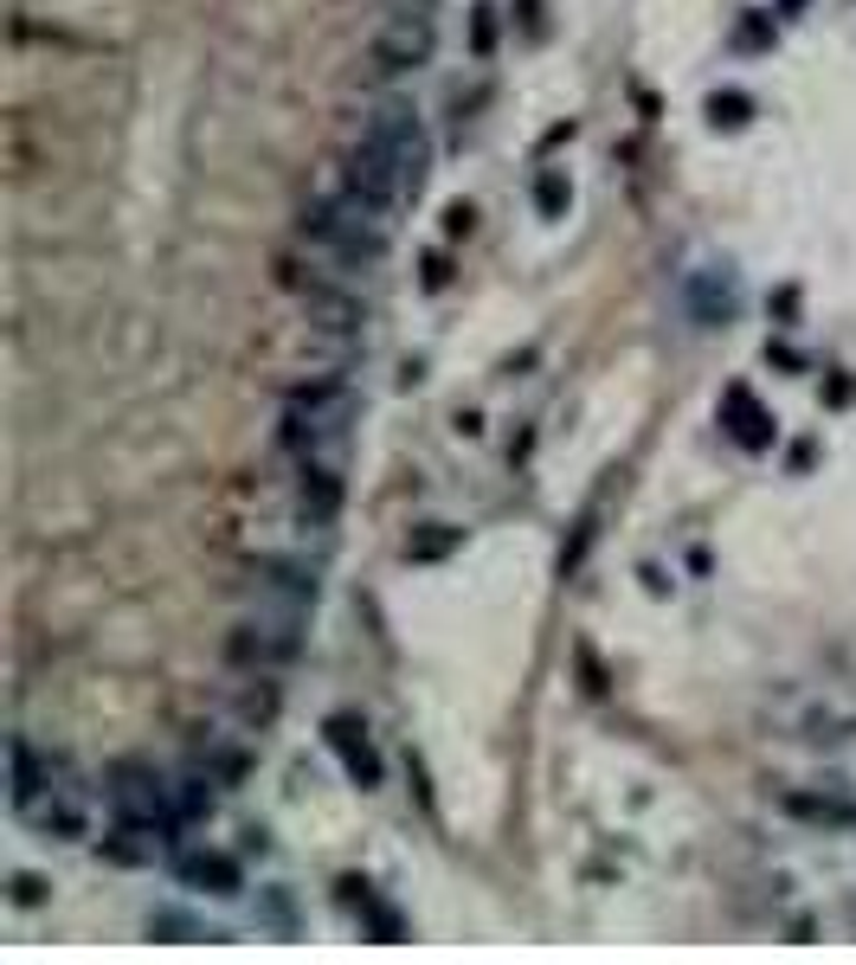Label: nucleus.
I'll return each mask as SVG.
<instances>
[{"label":"nucleus","instance_id":"f3484780","mask_svg":"<svg viewBox=\"0 0 856 965\" xmlns=\"http://www.w3.org/2000/svg\"><path fill=\"white\" fill-rule=\"evenodd\" d=\"M155 844H161V837H149L142 824H123V817H116V830L97 844V850L110 856L116 869H136V862H149V856H155Z\"/></svg>","mask_w":856,"mask_h":965},{"label":"nucleus","instance_id":"0eeeda50","mask_svg":"<svg viewBox=\"0 0 856 965\" xmlns=\"http://www.w3.org/2000/svg\"><path fill=\"white\" fill-rule=\"evenodd\" d=\"M341 502H348V482L329 457H303L297 464V516L303 528H336Z\"/></svg>","mask_w":856,"mask_h":965},{"label":"nucleus","instance_id":"f257e3e1","mask_svg":"<svg viewBox=\"0 0 856 965\" xmlns=\"http://www.w3.org/2000/svg\"><path fill=\"white\" fill-rule=\"evenodd\" d=\"M297 238L316 252V258L341 264V271H373V264L387 258V220L368 213L355 193H316V200H303L297 213Z\"/></svg>","mask_w":856,"mask_h":965},{"label":"nucleus","instance_id":"4468645a","mask_svg":"<svg viewBox=\"0 0 856 965\" xmlns=\"http://www.w3.org/2000/svg\"><path fill=\"white\" fill-rule=\"evenodd\" d=\"M39 830L52 837V844H84L91 837V812H84V798H77V785H52L45 798H39Z\"/></svg>","mask_w":856,"mask_h":965},{"label":"nucleus","instance_id":"cd10ccee","mask_svg":"<svg viewBox=\"0 0 856 965\" xmlns=\"http://www.w3.org/2000/svg\"><path fill=\"white\" fill-rule=\"evenodd\" d=\"M471 52L477 59L496 52V7H471Z\"/></svg>","mask_w":856,"mask_h":965},{"label":"nucleus","instance_id":"1a4fd4ad","mask_svg":"<svg viewBox=\"0 0 856 965\" xmlns=\"http://www.w3.org/2000/svg\"><path fill=\"white\" fill-rule=\"evenodd\" d=\"M780 812L792 824H812V830H856V798H844V792H805V785H792V792H780Z\"/></svg>","mask_w":856,"mask_h":965},{"label":"nucleus","instance_id":"2eb2a0df","mask_svg":"<svg viewBox=\"0 0 856 965\" xmlns=\"http://www.w3.org/2000/svg\"><path fill=\"white\" fill-rule=\"evenodd\" d=\"M284 400L303 412H316L323 425H336V432H348V418H355V393L341 386V380H297V386H284Z\"/></svg>","mask_w":856,"mask_h":965},{"label":"nucleus","instance_id":"9b49d317","mask_svg":"<svg viewBox=\"0 0 856 965\" xmlns=\"http://www.w3.org/2000/svg\"><path fill=\"white\" fill-rule=\"evenodd\" d=\"M683 303H689V316H696L702 329H721V322L735 316L741 290H735V277H728V271H689V284H683Z\"/></svg>","mask_w":856,"mask_h":965},{"label":"nucleus","instance_id":"4be33fe9","mask_svg":"<svg viewBox=\"0 0 856 965\" xmlns=\"http://www.w3.org/2000/svg\"><path fill=\"white\" fill-rule=\"evenodd\" d=\"M258 921L277 940H297V901H290V889H264L258 894Z\"/></svg>","mask_w":856,"mask_h":965},{"label":"nucleus","instance_id":"473e14b6","mask_svg":"<svg viewBox=\"0 0 856 965\" xmlns=\"http://www.w3.org/2000/svg\"><path fill=\"white\" fill-rule=\"evenodd\" d=\"M773 309H780V322H792V316H799V290H780V297H773Z\"/></svg>","mask_w":856,"mask_h":965},{"label":"nucleus","instance_id":"c756f323","mask_svg":"<svg viewBox=\"0 0 856 965\" xmlns=\"http://www.w3.org/2000/svg\"><path fill=\"white\" fill-rule=\"evenodd\" d=\"M419 271H425V290H451V258H445V252H425Z\"/></svg>","mask_w":856,"mask_h":965},{"label":"nucleus","instance_id":"aec40b11","mask_svg":"<svg viewBox=\"0 0 856 965\" xmlns=\"http://www.w3.org/2000/svg\"><path fill=\"white\" fill-rule=\"evenodd\" d=\"M175 812L187 817V824H200V817H213V773H187V780H175Z\"/></svg>","mask_w":856,"mask_h":965},{"label":"nucleus","instance_id":"b1692460","mask_svg":"<svg viewBox=\"0 0 856 965\" xmlns=\"http://www.w3.org/2000/svg\"><path fill=\"white\" fill-rule=\"evenodd\" d=\"M149 940H168V946L200 940V921H193V914H181V908H149Z\"/></svg>","mask_w":856,"mask_h":965},{"label":"nucleus","instance_id":"2f4dec72","mask_svg":"<svg viewBox=\"0 0 856 965\" xmlns=\"http://www.w3.org/2000/svg\"><path fill=\"white\" fill-rule=\"evenodd\" d=\"M580 669H586V689L599 696V689H605V676H599V664H593V650H586V644H580Z\"/></svg>","mask_w":856,"mask_h":965},{"label":"nucleus","instance_id":"dca6fc26","mask_svg":"<svg viewBox=\"0 0 856 965\" xmlns=\"http://www.w3.org/2000/svg\"><path fill=\"white\" fill-rule=\"evenodd\" d=\"M336 438H341L336 425H323L316 412H303V406H290V400H284V418H277V445L290 450L297 464H303V457H323V450L336 445Z\"/></svg>","mask_w":856,"mask_h":965},{"label":"nucleus","instance_id":"5701e85b","mask_svg":"<svg viewBox=\"0 0 856 965\" xmlns=\"http://www.w3.org/2000/svg\"><path fill=\"white\" fill-rule=\"evenodd\" d=\"M708 123H715V129H747V123H753V97H747V91H715V97H708Z\"/></svg>","mask_w":856,"mask_h":965},{"label":"nucleus","instance_id":"7c9ffc66","mask_svg":"<svg viewBox=\"0 0 856 965\" xmlns=\"http://www.w3.org/2000/svg\"><path fill=\"white\" fill-rule=\"evenodd\" d=\"M767 361L785 373H805V361H799V348H785V341H767Z\"/></svg>","mask_w":856,"mask_h":965},{"label":"nucleus","instance_id":"7ed1b4c3","mask_svg":"<svg viewBox=\"0 0 856 965\" xmlns=\"http://www.w3.org/2000/svg\"><path fill=\"white\" fill-rule=\"evenodd\" d=\"M303 612H258V618H239L225 632V664L245 669V676H271V669H290L303 657Z\"/></svg>","mask_w":856,"mask_h":965},{"label":"nucleus","instance_id":"f8f14e48","mask_svg":"<svg viewBox=\"0 0 856 965\" xmlns=\"http://www.w3.org/2000/svg\"><path fill=\"white\" fill-rule=\"evenodd\" d=\"M721 425L735 432V445H741V450H767L773 438H780L773 412H760V400H753L747 386H728V393H721Z\"/></svg>","mask_w":856,"mask_h":965},{"label":"nucleus","instance_id":"f03ea898","mask_svg":"<svg viewBox=\"0 0 856 965\" xmlns=\"http://www.w3.org/2000/svg\"><path fill=\"white\" fill-rule=\"evenodd\" d=\"M277 277H284V290H297L303 316H309V329H316V335L355 341V335L368 329V297H361L348 277L316 271V264H303V258H277Z\"/></svg>","mask_w":856,"mask_h":965},{"label":"nucleus","instance_id":"20e7f679","mask_svg":"<svg viewBox=\"0 0 856 965\" xmlns=\"http://www.w3.org/2000/svg\"><path fill=\"white\" fill-rule=\"evenodd\" d=\"M245 593H258V612H309L323 598V580L297 554H252L245 560Z\"/></svg>","mask_w":856,"mask_h":965},{"label":"nucleus","instance_id":"c85d7f7f","mask_svg":"<svg viewBox=\"0 0 856 965\" xmlns=\"http://www.w3.org/2000/svg\"><path fill=\"white\" fill-rule=\"evenodd\" d=\"M471 225H477V206H471V200H451L445 206V238H464Z\"/></svg>","mask_w":856,"mask_h":965},{"label":"nucleus","instance_id":"bb28decb","mask_svg":"<svg viewBox=\"0 0 856 965\" xmlns=\"http://www.w3.org/2000/svg\"><path fill=\"white\" fill-rule=\"evenodd\" d=\"M7 901H13V908H45V876L13 869V876H7Z\"/></svg>","mask_w":856,"mask_h":965},{"label":"nucleus","instance_id":"393cba45","mask_svg":"<svg viewBox=\"0 0 856 965\" xmlns=\"http://www.w3.org/2000/svg\"><path fill=\"white\" fill-rule=\"evenodd\" d=\"M773 39H780L773 13H741V20H735V45H741V52H773Z\"/></svg>","mask_w":856,"mask_h":965},{"label":"nucleus","instance_id":"a211bd4d","mask_svg":"<svg viewBox=\"0 0 856 965\" xmlns=\"http://www.w3.org/2000/svg\"><path fill=\"white\" fill-rule=\"evenodd\" d=\"M193 766H200V773H213V785H245V780H252V753L220 746V741L200 746V760H193Z\"/></svg>","mask_w":856,"mask_h":965},{"label":"nucleus","instance_id":"39448f33","mask_svg":"<svg viewBox=\"0 0 856 965\" xmlns=\"http://www.w3.org/2000/svg\"><path fill=\"white\" fill-rule=\"evenodd\" d=\"M432 52H438V33H432V20L425 13H400V20H387L368 45V72L373 77H412L419 65H432Z\"/></svg>","mask_w":856,"mask_h":965},{"label":"nucleus","instance_id":"a878e982","mask_svg":"<svg viewBox=\"0 0 856 965\" xmlns=\"http://www.w3.org/2000/svg\"><path fill=\"white\" fill-rule=\"evenodd\" d=\"M277 708H284V702H277V689H271V682L239 689V714H245V721H258V728H271V721H277Z\"/></svg>","mask_w":856,"mask_h":965},{"label":"nucleus","instance_id":"412c9836","mask_svg":"<svg viewBox=\"0 0 856 965\" xmlns=\"http://www.w3.org/2000/svg\"><path fill=\"white\" fill-rule=\"evenodd\" d=\"M567 206H573V181L560 168H541L535 174V213L541 220H567Z\"/></svg>","mask_w":856,"mask_h":965},{"label":"nucleus","instance_id":"423d86ee","mask_svg":"<svg viewBox=\"0 0 856 965\" xmlns=\"http://www.w3.org/2000/svg\"><path fill=\"white\" fill-rule=\"evenodd\" d=\"M59 773H65V760H52V753H39L27 734H13L7 741V805L20 817H33L39 812V798L59 785Z\"/></svg>","mask_w":856,"mask_h":965},{"label":"nucleus","instance_id":"6e6552de","mask_svg":"<svg viewBox=\"0 0 856 965\" xmlns=\"http://www.w3.org/2000/svg\"><path fill=\"white\" fill-rule=\"evenodd\" d=\"M323 741H329V753L341 760V773L361 785V792H373V785L387 780V766H380V746L368 741V728H361L355 714H329V721H323Z\"/></svg>","mask_w":856,"mask_h":965},{"label":"nucleus","instance_id":"6ab92c4d","mask_svg":"<svg viewBox=\"0 0 856 965\" xmlns=\"http://www.w3.org/2000/svg\"><path fill=\"white\" fill-rule=\"evenodd\" d=\"M464 548V528H445V521H425V534H406V560L412 566H432Z\"/></svg>","mask_w":856,"mask_h":965},{"label":"nucleus","instance_id":"ddd939ff","mask_svg":"<svg viewBox=\"0 0 856 965\" xmlns=\"http://www.w3.org/2000/svg\"><path fill=\"white\" fill-rule=\"evenodd\" d=\"M175 869H181L187 889H207V894H220V901L245 894V869H239V862H232L225 850H187Z\"/></svg>","mask_w":856,"mask_h":965},{"label":"nucleus","instance_id":"72a5a7b5","mask_svg":"<svg viewBox=\"0 0 856 965\" xmlns=\"http://www.w3.org/2000/svg\"><path fill=\"white\" fill-rule=\"evenodd\" d=\"M805 7H812V0H780V7H773V13H780V20H799V13H805Z\"/></svg>","mask_w":856,"mask_h":965},{"label":"nucleus","instance_id":"9d476101","mask_svg":"<svg viewBox=\"0 0 856 965\" xmlns=\"http://www.w3.org/2000/svg\"><path fill=\"white\" fill-rule=\"evenodd\" d=\"M336 889H341V908H348V914L368 927V940H380V946H400V940H406V921H400V908H387V901H380V894H373L361 876H341Z\"/></svg>","mask_w":856,"mask_h":965}]
</instances>
